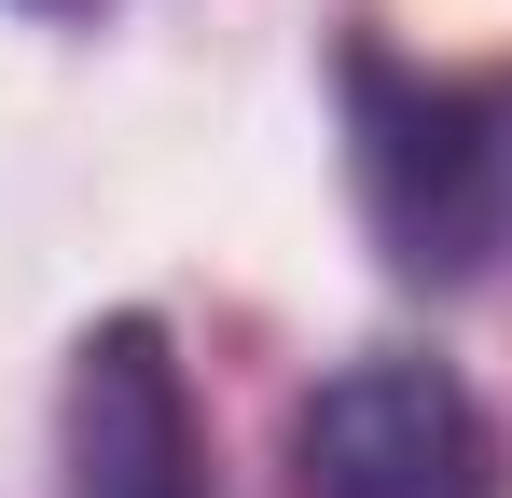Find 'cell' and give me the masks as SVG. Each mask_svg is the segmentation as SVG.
Listing matches in <instances>:
<instances>
[{
    "label": "cell",
    "instance_id": "3",
    "mask_svg": "<svg viewBox=\"0 0 512 498\" xmlns=\"http://www.w3.org/2000/svg\"><path fill=\"white\" fill-rule=\"evenodd\" d=\"M56 498H222L208 485V415L180 374L167 319H97L70 346V388H56Z\"/></svg>",
    "mask_w": 512,
    "mask_h": 498
},
{
    "label": "cell",
    "instance_id": "4",
    "mask_svg": "<svg viewBox=\"0 0 512 498\" xmlns=\"http://www.w3.org/2000/svg\"><path fill=\"white\" fill-rule=\"evenodd\" d=\"M28 14H111V0H28Z\"/></svg>",
    "mask_w": 512,
    "mask_h": 498
},
{
    "label": "cell",
    "instance_id": "2",
    "mask_svg": "<svg viewBox=\"0 0 512 498\" xmlns=\"http://www.w3.org/2000/svg\"><path fill=\"white\" fill-rule=\"evenodd\" d=\"M277 498H512V443L457 360L374 346L291 402Z\"/></svg>",
    "mask_w": 512,
    "mask_h": 498
},
{
    "label": "cell",
    "instance_id": "1",
    "mask_svg": "<svg viewBox=\"0 0 512 498\" xmlns=\"http://www.w3.org/2000/svg\"><path fill=\"white\" fill-rule=\"evenodd\" d=\"M346 166H360V222L388 249V277L471 291L512 249V97L499 83L346 42Z\"/></svg>",
    "mask_w": 512,
    "mask_h": 498
}]
</instances>
